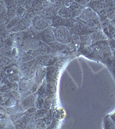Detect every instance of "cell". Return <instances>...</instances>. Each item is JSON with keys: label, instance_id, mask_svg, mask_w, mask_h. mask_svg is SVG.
Returning <instances> with one entry per match:
<instances>
[{"label": "cell", "instance_id": "18", "mask_svg": "<svg viewBox=\"0 0 115 129\" xmlns=\"http://www.w3.org/2000/svg\"><path fill=\"white\" fill-rule=\"evenodd\" d=\"M35 125H36V128H47V124L45 122L43 118H37L34 120Z\"/></svg>", "mask_w": 115, "mask_h": 129}, {"label": "cell", "instance_id": "4", "mask_svg": "<svg viewBox=\"0 0 115 129\" xmlns=\"http://www.w3.org/2000/svg\"><path fill=\"white\" fill-rule=\"evenodd\" d=\"M70 32L72 35H89L92 33V31L89 29V28L86 26V24L83 23L81 21H76L73 26L70 28Z\"/></svg>", "mask_w": 115, "mask_h": 129}, {"label": "cell", "instance_id": "15", "mask_svg": "<svg viewBox=\"0 0 115 129\" xmlns=\"http://www.w3.org/2000/svg\"><path fill=\"white\" fill-rule=\"evenodd\" d=\"M16 105V99L13 95H9V97L5 103V106L7 108H13Z\"/></svg>", "mask_w": 115, "mask_h": 129}, {"label": "cell", "instance_id": "3", "mask_svg": "<svg viewBox=\"0 0 115 129\" xmlns=\"http://www.w3.org/2000/svg\"><path fill=\"white\" fill-rule=\"evenodd\" d=\"M97 18H100L98 14L96 13L94 10H92L90 7L86 6V7L83 9L81 15L77 17V19L79 21H81V22H83V23H86V22H89V21L97 19Z\"/></svg>", "mask_w": 115, "mask_h": 129}, {"label": "cell", "instance_id": "20", "mask_svg": "<svg viewBox=\"0 0 115 129\" xmlns=\"http://www.w3.org/2000/svg\"><path fill=\"white\" fill-rule=\"evenodd\" d=\"M47 114V110L44 109H37L36 113L34 114V117L36 118H44L46 115Z\"/></svg>", "mask_w": 115, "mask_h": 129}, {"label": "cell", "instance_id": "19", "mask_svg": "<svg viewBox=\"0 0 115 129\" xmlns=\"http://www.w3.org/2000/svg\"><path fill=\"white\" fill-rule=\"evenodd\" d=\"M45 106V100L42 96H39L38 98H36V102H35V107L37 108V109H43Z\"/></svg>", "mask_w": 115, "mask_h": 129}, {"label": "cell", "instance_id": "5", "mask_svg": "<svg viewBox=\"0 0 115 129\" xmlns=\"http://www.w3.org/2000/svg\"><path fill=\"white\" fill-rule=\"evenodd\" d=\"M34 83H33L32 79L28 78H21L19 83H18V89H19V92L21 95H25L30 93L31 89H33Z\"/></svg>", "mask_w": 115, "mask_h": 129}, {"label": "cell", "instance_id": "13", "mask_svg": "<svg viewBox=\"0 0 115 129\" xmlns=\"http://www.w3.org/2000/svg\"><path fill=\"white\" fill-rule=\"evenodd\" d=\"M73 0H50V3L56 7H63V6H70Z\"/></svg>", "mask_w": 115, "mask_h": 129}, {"label": "cell", "instance_id": "10", "mask_svg": "<svg viewBox=\"0 0 115 129\" xmlns=\"http://www.w3.org/2000/svg\"><path fill=\"white\" fill-rule=\"evenodd\" d=\"M31 22L26 19L25 17L20 18V20L18 21V22L16 24V26L11 29V32H22L23 30H26L28 28V26L30 25Z\"/></svg>", "mask_w": 115, "mask_h": 129}, {"label": "cell", "instance_id": "23", "mask_svg": "<svg viewBox=\"0 0 115 129\" xmlns=\"http://www.w3.org/2000/svg\"><path fill=\"white\" fill-rule=\"evenodd\" d=\"M73 1L76 2L78 5L83 6V7H86V6L89 5V4L91 2V0H73Z\"/></svg>", "mask_w": 115, "mask_h": 129}, {"label": "cell", "instance_id": "22", "mask_svg": "<svg viewBox=\"0 0 115 129\" xmlns=\"http://www.w3.org/2000/svg\"><path fill=\"white\" fill-rule=\"evenodd\" d=\"M34 2V0H23L22 1V6L26 10H29L32 7V4Z\"/></svg>", "mask_w": 115, "mask_h": 129}, {"label": "cell", "instance_id": "7", "mask_svg": "<svg viewBox=\"0 0 115 129\" xmlns=\"http://www.w3.org/2000/svg\"><path fill=\"white\" fill-rule=\"evenodd\" d=\"M75 18H64L61 16H55L53 19V25L55 27L58 26H64L68 28H70L73 26V24L76 22Z\"/></svg>", "mask_w": 115, "mask_h": 129}, {"label": "cell", "instance_id": "14", "mask_svg": "<svg viewBox=\"0 0 115 129\" xmlns=\"http://www.w3.org/2000/svg\"><path fill=\"white\" fill-rule=\"evenodd\" d=\"M80 39H81V44L84 45V46H90L93 44L91 40L90 35H80Z\"/></svg>", "mask_w": 115, "mask_h": 129}, {"label": "cell", "instance_id": "24", "mask_svg": "<svg viewBox=\"0 0 115 129\" xmlns=\"http://www.w3.org/2000/svg\"><path fill=\"white\" fill-rule=\"evenodd\" d=\"M5 9H6V6H5V1L0 0V14H2L3 12H5Z\"/></svg>", "mask_w": 115, "mask_h": 129}, {"label": "cell", "instance_id": "11", "mask_svg": "<svg viewBox=\"0 0 115 129\" xmlns=\"http://www.w3.org/2000/svg\"><path fill=\"white\" fill-rule=\"evenodd\" d=\"M57 15L64 18H73V13L68 6H63V7L58 8Z\"/></svg>", "mask_w": 115, "mask_h": 129}, {"label": "cell", "instance_id": "8", "mask_svg": "<svg viewBox=\"0 0 115 129\" xmlns=\"http://www.w3.org/2000/svg\"><path fill=\"white\" fill-rule=\"evenodd\" d=\"M41 38H42V40L44 41V42L47 43L48 45L57 41L55 38V35H54L53 29L51 27H48L46 29L41 31Z\"/></svg>", "mask_w": 115, "mask_h": 129}, {"label": "cell", "instance_id": "2", "mask_svg": "<svg viewBox=\"0 0 115 129\" xmlns=\"http://www.w3.org/2000/svg\"><path fill=\"white\" fill-rule=\"evenodd\" d=\"M31 24H32L33 28L37 31H42L46 29L51 25V22L48 19H46L43 16L36 15L31 21Z\"/></svg>", "mask_w": 115, "mask_h": 129}, {"label": "cell", "instance_id": "9", "mask_svg": "<svg viewBox=\"0 0 115 129\" xmlns=\"http://www.w3.org/2000/svg\"><path fill=\"white\" fill-rule=\"evenodd\" d=\"M89 35H90L91 40L93 43H99L101 42V41H106L108 40V37L106 36V34L101 29L95 30Z\"/></svg>", "mask_w": 115, "mask_h": 129}, {"label": "cell", "instance_id": "21", "mask_svg": "<svg viewBox=\"0 0 115 129\" xmlns=\"http://www.w3.org/2000/svg\"><path fill=\"white\" fill-rule=\"evenodd\" d=\"M36 15L37 14H36V12H35L34 10H28V11H27V14H26L25 18L31 22V21L33 20V18H34Z\"/></svg>", "mask_w": 115, "mask_h": 129}, {"label": "cell", "instance_id": "16", "mask_svg": "<svg viewBox=\"0 0 115 129\" xmlns=\"http://www.w3.org/2000/svg\"><path fill=\"white\" fill-rule=\"evenodd\" d=\"M11 61L12 60L10 58H8L7 56L0 54V66L3 67V66H9V64H11Z\"/></svg>", "mask_w": 115, "mask_h": 129}, {"label": "cell", "instance_id": "6", "mask_svg": "<svg viewBox=\"0 0 115 129\" xmlns=\"http://www.w3.org/2000/svg\"><path fill=\"white\" fill-rule=\"evenodd\" d=\"M36 98L35 95L32 94V93H28V94H25L21 98L20 104L22 107V109L27 110L31 107L35 106V102H36Z\"/></svg>", "mask_w": 115, "mask_h": 129}, {"label": "cell", "instance_id": "17", "mask_svg": "<svg viewBox=\"0 0 115 129\" xmlns=\"http://www.w3.org/2000/svg\"><path fill=\"white\" fill-rule=\"evenodd\" d=\"M27 14V10L25 9L23 6L22 5H18L16 7V16L20 18H23L24 16H26Z\"/></svg>", "mask_w": 115, "mask_h": 129}, {"label": "cell", "instance_id": "1", "mask_svg": "<svg viewBox=\"0 0 115 129\" xmlns=\"http://www.w3.org/2000/svg\"><path fill=\"white\" fill-rule=\"evenodd\" d=\"M53 32L56 41H58V42L65 45H68L70 43L72 34L70 32V28H66L64 26H58L55 27V28H53Z\"/></svg>", "mask_w": 115, "mask_h": 129}, {"label": "cell", "instance_id": "12", "mask_svg": "<svg viewBox=\"0 0 115 129\" xmlns=\"http://www.w3.org/2000/svg\"><path fill=\"white\" fill-rule=\"evenodd\" d=\"M70 9L71 10L72 13H73V18H77L79 16L81 15V13L83 12V9H84L85 7H83V6H82L80 5H78V4H76V2L73 1L71 4L70 5Z\"/></svg>", "mask_w": 115, "mask_h": 129}, {"label": "cell", "instance_id": "25", "mask_svg": "<svg viewBox=\"0 0 115 129\" xmlns=\"http://www.w3.org/2000/svg\"><path fill=\"white\" fill-rule=\"evenodd\" d=\"M4 43H5V41H4V40H3V37H2L1 35H0V47H3Z\"/></svg>", "mask_w": 115, "mask_h": 129}]
</instances>
